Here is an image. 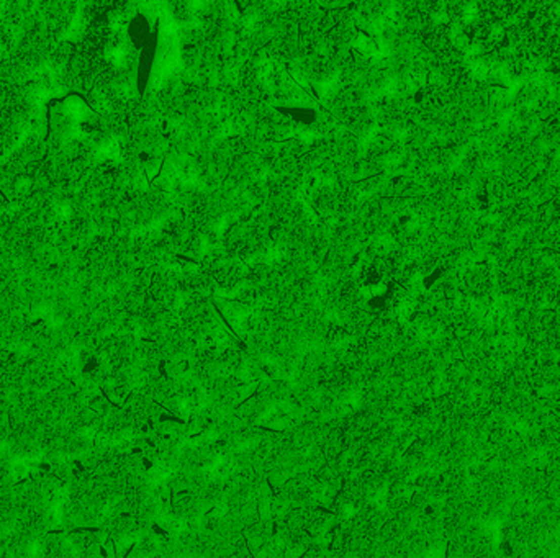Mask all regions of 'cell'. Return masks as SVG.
<instances>
[{"instance_id": "1", "label": "cell", "mask_w": 560, "mask_h": 558, "mask_svg": "<svg viewBox=\"0 0 560 558\" xmlns=\"http://www.w3.org/2000/svg\"><path fill=\"white\" fill-rule=\"evenodd\" d=\"M357 48H359V50H361L362 53H373V51L377 50L375 45H373V41H372V39H369V38H365V36H359V39H357Z\"/></svg>"}]
</instances>
